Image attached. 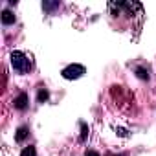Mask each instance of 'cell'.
Here are the masks:
<instances>
[{"label":"cell","instance_id":"6da1fadb","mask_svg":"<svg viewBox=\"0 0 156 156\" xmlns=\"http://www.w3.org/2000/svg\"><path fill=\"white\" fill-rule=\"evenodd\" d=\"M11 64H13V68H15L19 73H26V72L31 70V61L26 57V53H22V51H19V50L11 53Z\"/></svg>","mask_w":156,"mask_h":156},{"label":"cell","instance_id":"7a4b0ae2","mask_svg":"<svg viewBox=\"0 0 156 156\" xmlns=\"http://www.w3.org/2000/svg\"><path fill=\"white\" fill-rule=\"evenodd\" d=\"M85 73H87V68H85L83 64H68V66L61 72V75L64 77V79H68V81L79 79V77H83Z\"/></svg>","mask_w":156,"mask_h":156},{"label":"cell","instance_id":"3957f363","mask_svg":"<svg viewBox=\"0 0 156 156\" xmlns=\"http://www.w3.org/2000/svg\"><path fill=\"white\" fill-rule=\"evenodd\" d=\"M28 103H30V98H28L26 92L19 94V96L15 98V101H13V105H15L17 110H26V108H28Z\"/></svg>","mask_w":156,"mask_h":156},{"label":"cell","instance_id":"277c9868","mask_svg":"<svg viewBox=\"0 0 156 156\" xmlns=\"http://www.w3.org/2000/svg\"><path fill=\"white\" fill-rule=\"evenodd\" d=\"M28 134H30V129L26 127V125H22V127H19L17 129V134H15V140L20 143V141H24L26 138H28Z\"/></svg>","mask_w":156,"mask_h":156},{"label":"cell","instance_id":"5b68a950","mask_svg":"<svg viewBox=\"0 0 156 156\" xmlns=\"http://www.w3.org/2000/svg\"><path fill=\"white\" fill-rule=\"evenodd\" d=\"M13 22H15V13H11L9 9H4V11H2V24L9 26V24H13Z\"/></svg>","mask_w":156,"mask_h":156},{"label":"cell","instance_id":"8992f818","mask_svg":"<svg viewBox=\"0 0 156 156\" xmlns=\"http://www.w3.org/2000/svg\"><path fill=\"white\" fill-rule=\"evenodd\" d=\"M48 98H50V92H48L46 88H41L39 94H37V101H39V103H46Z\"/></svg>","mask_w":156,"mask_h":156},{"label":"cell","instance_id":"52a82bcc","mask_svg":"<svg viewBox=\"0 0 156 156\" xmlns=\"http://www.w3.org/2000/svg\"><path fill=\"white\" fill-rule=\"evenodd\" d=\"M136 75H138V79H143V81H147L149 79V70H145V68H136Z\"/></svg>","mask_w":156,"mask_h":156},{"label":"cell","instance_id":"ba28073f","mask_svg":"<svg viewBox=\"0 0 156 156\" xmlns=\"http://www.w3.org/2000/svg\"><path fill=\"white\" fill-rule=\"evenodd\" d=\"M20 156H37V151H35V147H24L22 149V152H20Z\"/></svg>","mask_w":156,"mask_h":156},{"label":"cell","instance_id":"9c48e42d","mask_svg":"<svg viewBox=\"0 0 156 156\" xmlns=\"http://www.w3.org/2000/svg\"><path fill=\"white\" fill-rule=\"evenodd\" d=\"M87 138H88V125L87 123H81V136H79V140L81 141H87Z\"/></svg>","mask_w":156,"mask_h":156},{"label":"cell","instance_id":"30bf717a","mask_svg":"<svg viewBox=\"0 0 156 156\" xmlns=\"http://www.w3.org/2000/svg\"><path fill=\"white\" fill-rule=\"evenodd\" d=\"M42 8H44L46 11H53L55 8H59V2H46V0H44V2H42Z\"/></svg>","mask_w":156,"mask_h":156},{"label":"cell","instance_id":"8fae6325","mask_svg":"<svg viewBox=\"0 0 156 156\" xmlns=\"http://www.w3.org/2000/svg\"><path fill=\"white\" fill-rule=\"evenodd\" d=\"M116 132H118V134H119V136H129V134H127V130H125V129H116Z\"/></svg>","mask_w":156,"mask_h":156},{"label":"cell","instance_id":"7c38bea8","mask_svg":"<svg viewBox=\"0 0 156 156\" xmlns=\"http://www.w3.org/2000/svg\"><path fill=\"white\" fill-rule=\"evenodd\" d=\"M85 156H99V152H96V151H87Z\"/></svg>","mask_w":156,"mask_h":156}]
</instances>
